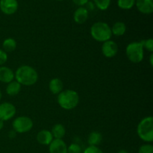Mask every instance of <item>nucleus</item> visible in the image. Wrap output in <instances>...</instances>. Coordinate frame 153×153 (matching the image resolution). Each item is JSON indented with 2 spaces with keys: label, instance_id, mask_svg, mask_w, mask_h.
Returning <instances> with one entry per match:
<instances>
[{
  "label": "nucleus",
  "instance_id": "393cba45",
  "mask_svg": "<svg viewBox=\"0 0 153 153\" xmlns=\"http://www.w3.org/2000/svg\"><path fill=\"white\" fill-rule=\"evenodd\" d=\"M138 153H153V146L149 143L142 145L139 148Z\"/></svg>",
  "mask_w": 153,
  "mask_h": 153
},
{
  "label": "nucleus",
  "instance_id": "dca6fc26",
  "mask_svg": "<svg viewBox=\"0 0 153 153\" xmlns=\"http://www.w3.org/2000/svg\"><path fill=\"white\" fill-rule=\"evenodd\" d=\"M21 85L18 83L16 81H12L10 83L7 84L6 87V94L10 97L16 96L20 92Z\"/></svg>",
  "mask_w": 153,
  "mask_h": 153
},
{
  "label": "nucleus",
  "instance_id": "cd10ccee",
  "mask_svg": "<svg viewBox=\"0 0 153 153\" xmlns=\"http://www.w3.org/2000/svg\"><path fill=\"white\" fill-rule=\"evenodd\" d=\"M73 1L74 2V4H76V5H79L80 6V7H83V5H85V4L89 1V0H73Z\"/></svg>",
  "mask_w": 153,
  "mask_h": 153
},
{
  "label": "nucleus",
  "instance_id": "2f4dec72",
  "mask_svg": "<svg viewBox=\"0 0 153 153\" xmlns=\"http://www.w3.org/2000/svg\"><path fill=\"white\" fill-rule=\"evenodd\" d=\"M4 127V121H2L1 120H0V131Z\"/></svg>",
  "mask_w": 153,
  "mask_h": 153
},
{
  "label": "nucleus",
  "instance_id": "aec40b11",
  "mask_svg": "<svg viewBox=\"0 0 153 153\" xmlns=\"http://www.w3.org/2000/svg\"><path fill=\"white\" fill-rule=\"evenodd\" d=\"M3 50L7 53V52H11L14 51L16 48V40L11 37L6 38L2 43Z\"/></svg>",
  "mask_w": 153,
  "mask_h": 153
},
{
  "label": "nucleus",
  "instance_id": "f03ea898",
  "mask_svg": "<svg viewBox=\"0 0 153 153\" xmlns=\"http://www.w3.org/2000/svg\"><path fill=\"white\" fill-rule=\"evenodd\" d=\"M57 101L60 107L63 109L72 110L79 105V95L74 90H65L58 94Z\"/></svg>",
  "mask_w": 153,
  "mask_h": 153
},
{
  "label": "nucleus",
  "instance_id": "0eeeda50",
  "mask_svg": "<svg viewBox=\"0 0 153 153\" xmlns=\"http://www.w3.org/2000/svg\"><path fill=\"white\" fill-rule=\"evenodd\" d=\"M16 107L12 103L4 102L0 104V120L7 121L12 119L16 114Z\"/></svg>",
  "mask_w": 153,
  "mask_h": 153
},
{
  "label": "nucleus",
  "instance_id": "6e6552de",
  "mask_svg": "<svg viewBox=\"0 0 153 153\" xmlns=\"http://www.w3.org/2000/svg\"><path fill=\"white\" fill-rule=\"evenodd\" d=\"M118 52V45L111 40L104 42L102 46V53L105 58H113Z\"/></svg>",
  "mask_w": 153,
  "mask_h": 153
},
{
  "label": "nucleus",
  "instance_id": "c85d7f7f",
  "mask_svg": "<svg viewBox=\"0 0 153 153\" xmlns=\"http://www.w3.org/2000/svg\"><path fill=\"white\" fill-rule=\"evenodd\" d=\"M86 4H87L86 9L88 10H93L94 9V4L92 1H88Z\"/></svg>",
  "mask_w": 153,
  "mask_h": 153
},
{
  "label": "nucleus",
  "instance_id": "7c9ffc66",
  "mask_svg": "<svg viewBox=\"0 0 153 153\" xmlns=\"http://www.w3.org/2000/svg\"><path fill=\"white\" fill-rule=\"evenodd\" d=\"M149 62H150V65L151 67L153 66V54L151 53L150 57H149Z\"/></svg>",
  "mask_w": 153,
  "mask_h": 153
},
{
  "label": "nucleus",
  "instance_id": "39448f33",
  "mask_svg": "<svg viewBox=\"0 0 153 153\" xmlns=\"http://www.w3.org/2000/svg\"><path fill=\"white\" fill-rule=\"evenodd\" d=\"M126 54L131 62L134 64L141 62L144 57V49L142 41L131 42L128 43L126 49Z\"/></svg>",
  "mask_w": 153,
  "mask_h": 153
},
{
  "label": "nucleus",
  "instance_id": "bb28decb",
  "mask_svg": "<svg viewBox=\"0 0 153 153\" xmlns=\"http://www.w3.org/2000/svg\"><path fill=\"white\" fill-rule=\"evenodd\" d=\"M7 61V54L3 49H0V67L5 64Z\"/></svg>",
  "mask_w": 153,
  "mask_h": 153
},
{
  "label": "nucleus",
  "instance_id": "7ed1b4c3",
  "mask_svg": "<svg viewBox=\"0 0 153 153\" xmlns=\"http://www.w3.org/2000/svg\"><path fill=\"white\" fill-rule=\"evenodd\" d=\"M91 35L96 41L104 43L111 38V28L106 22H95L91 28Z\"/></svg>",
  "mask_w": 153,
  "mask_h": 153
},
{
  "label": "nucleus",
  "instance_id": "f704fd0d",
  "mask_svg": "<svg viewBox=\"0 0 153 153\" xmlns=\"http://www.w3.org/2000/svg\"><path fill=\"white\" fill-rule=\"evenodd\" d=\"M57 1H63V0H57Z\"/></svg>",
  "mask_w": 153,
  "mask_h": 153
},
{
  "label": "nucleus",
  "instance_id": "9d476101",
  "mask_svg": "<svg viewBox=\"0 0 153 153\" xmlns=\"http://www.w3.org/2000/svg\"><path fill=\"white\" fill-rule=\"evenodd\" d=\"M49 153H67V146L62 139H53L49 145Z\"/></svg>",
  "mask_w": 153,
  "mask_h": 153
},
{
  "label": "nucleus",
  "instance_id": "4be33fe9",
  "mask_svg": "<svg viewBox=\"0 0 153 153\" xmlns=\"http://www.w3.org/2000/svg\"><path fill=\"white\" fill-rule=\"evenodd\" d=\"M95 5L101 10H105L109 7L111 0H94Z\"/></svg>",
  "mask_w": 153,
  "mask_h": 153
},
{
  "label": "nucleus",
  "instance_id": "f3484780",
  "mask_svg": "<svg viewBox=\"0 0 153 153\" xmlns=\"http://www.w3.org/2000/svg\"><path fill=\"white\" fill-rule=\"evenodd\" d=\"M102 141V135L100 132L97 131H93L90 133L88 138V142L90 146H98Z\"/></svg>",
  "mask_w": 153,
  "mask_h": 153
},
{
  "label": "nucleus",
  "instance_id": "423d86ee",
  "mask_svg": "<svg viewBox=\"0 0 153 153\" xmlns=\"http://www.w3.org/2000/svg\"><path fill=\"white\" fill-rule=\"evenodd\" d=\"M33 126H34V123L32 120L26 116L18 117L16 119L13 120L12 123L13 131L19 134L28 132L33 128Z\"/></svg>",
  "mask_w": 153,
  "mask_h": 153
},
{
  "label": "nucleus",
  "instance_id": "5701e85b",
  "mask_svg": "<svg viewBox=\"0 0 153 153\" xmlns=\"http://www.w3.org/2000/svg\"><path fill=\"white\" fill-rule=\"evenodd\" d=\"M67 153H82V147L76 143H73L67 146Z\"/></svg>",
  "mask_w": 153,
  "mask_h": 153
},
{
  "label": "nucleus",
  "instance_id": "ddd939ff",
  "mask_svg": "<svg viewBox=\"0 0 153 153\" xmlns=\"http://www.w3.org/2000/svg\"><path fill=\"white\" fill-rule=\"evenodd\" d=\"M37 140L40 144L49 146L51 142L53 140V136L51 133V131L43 129L37 133Z\"/></svg>",
  "mask_w": 153,
  "mask_h": 153
},
{
  "label": "nucleus",
  "instance_id": "412c9836",
  "mask_svg": "<svg viewBox=\"0 0 153 153\" xmlns=\"http://www.w3.org/2000/svg\"><path fill=\"white\" fill-rule=\"evenodd\" d=\"M136 0H118L117 5L120 8L123 10H129L135 4Z\"/></svg>",
  "mask_w": 153,
  "mask_h": 153
},
{
  "label": "nucleus",
  "instance_id": "c756f323",
  "mask_svg": "<svg viewBox=\"0 0 153 153\" xmlns=\"http://www.w3.org/2000/svg\"><path fill=\"white\" fill-rule=\"evenodd\" d=\"M16 132L15 131H13V130H12V131H10V132L8 133V136L10 138H13V137H16Z\"/></svg>",
  "mask_w": 153,
  "mask_h": 153
},
{
  "label": "nucleus",
  "instance_id": "2eb2a0df",
  "mask_svg": "<svg viewBox=\"0 0 153 153\" xmlns=\"http://www.w3.org/2000/svg\"><path fill=\"white\" fill-rule=\"evenodd\" d=\"M49 89L52 94L58 95L61 91H64V83L58 78L52 79L49 83Z\"/></svg>",
  "mask_w": 153,
  "mask_h": 153
},
{
  "label": "nucleus",
  "instance_id": "a878e982",
  "mask_svg": "<svg viewBox=\"0 0 153 153\" xmlns=\"http://www.w3.org/2000/svg\"><path fill=\"white\" fill-rule=\"evenodd\" d=\"M83 153H104L101 149L98 146H89L85 149Z\"/></svg>",
  "mask_w": 153,
  "mask_h": 153
},
{
  "label": "nucleus",
  "instance_id": "a211bd4d",
  "mask_svg": "<svg viewBox=\"0 0 153 153\" xmlns=\"http://www.w3.org/2000/svg\"><path fill=\"white\" fill-rule=\"evenodd\" d=\"M111 28L112 35H115L117 37L123 36L126 31V25L123 22H115Z\"/></svg>",
  "mask_w": 153,
  "mask_h": 153
},
{
  "label": "nucleus",
  "instance_id": "f257e3e1",
  "mask_svg": "<svg viewBox=\"0 0 153 153\" xmlns=\"http://www.w3.org/2000/svg\"><path fill=\"white\" fill-rule=\"evenodd\" d=\"M14 78L18 83L25 86H31L37 83L38 80V73L34 68L28 65H22L18 67Z\"/></svg>",
  "mask_w": 153,
  "mask_h": 153
},
{
  "label": "nucleus",
  "instance_id": "1a4fd4ad",
  "mask_svg": "<svg viewBox=\"0 0 153 153\" xmlns=\"http://www.w3.org/2000/svg\"><path fill=\"white\" fill-rule=\"evenodd\" d=\"M18 9L17 0H0V10L6 15H12Z\"/></svg>",
  "mask_w": 153,
  "mask_h": 153
},
{
  "label": "nucleus",
  "instance_id": "b1692460",
  "mask_svg": "<svg viewBox=\"0 0 153 153\" xmlns=\"http://www.w3.org/2000/svg\"><path fill=\"white\" fill-rule=\"evenodd\" d=\"M142 43H143V49H146V50L149 51V52L152 53L153 52V39L149 38L146 39L145 40H142Z\"/></svg>",
  "mask_w": 153,
  "mask_h": 153
},
{
  "label": "nucleus",
  "instance_id": "f8f14e48",
  "mask_svg": "<svg viewBox=\"0 0 153 153\" xmlns=\"http://www.w3.org/2000/svg\"><path fill=\"white\" fill-rule=\"evenodd\" d=\"M14 72L9 67L5 66L0 67V82L2 83L8 84L13 81Z\"/></svg>",
  "mask_w": 153,
  "mask_h": 153
},
{
  "label": "nucleus",
  "instance_id": "72a5a7b5",
  "mask_svg": "<svg viewBox=\"0 0 153 153\" xmlns=\"http://www.w3.org/2000/svg\"><path fill=\"white\" fill-rule=\"evenodd\" d=\"M1 97H2V94H1V91H0V100H1Z\"/></svg>",
  "mask_w": 153,
  "mask_h": 153
},
{
  "label": "nucleus",
  "instance_id": "9b49d317",
  "mask_svg": "<svg viewBox=\"0 0 153 153\" xmlns=\"http://www.w3.org/2000/svg\"><path fill=\"white\" fill-rule=\"evenodd\" d=\"M135 4L137 10L143 14H150L153 12L152 0H136Z\"/></svg>",
  "mask_w": 153,
  "mask_h": 153
},
{
  "label": "nucleus",
  "instance_id": "20e7f679",
  "mask_svg": "<svg viewBox=\"0 0 153 153\" xmlns=\"http://www.w3.org/2000/svg\"><path fill=\"white\" fill-rule=\"evenodd\" d=\"M137 133L140 139L146 143L153 141V117H146L137 125Z\"/></svg>",
  "mask_w": 153,
  "mask_h": 153
},
{
  "label": "nucleus",
  "instance_id": "4468645a",
  "mask_svg": "<svg viewBox=\"0 0 153 153\" xmlns=\"http://www.w3.org/2000/svg\"><path fill=\"white\" fill-rule=\"evenodd\" d=\"M88 19V10L85 7H79L73 14V19L77 24H83Z\"/></svg>",
  "mask_w": 153,
  "mask_h": 153
},
{
  "label": "nucleus",
  "instance_id": "473e14b6",
  "mask_svg": "<svg viewBox=\"0 0 153 153\" xmlns=\"http://www.w3.org/2000/svg\"><path fill=\"white\" fill-rule=\"evenodd\" d=\"M117 153H128V152H127L126 150H125V149H121V150H120Z\"/></svg>",
  "mask_w": 153,
  "mask_h": 153
},
{
  "label": "nucleus",
  "instance_id": "6ab92c4d",
  "mask_svg": "<svg viewBox=\"0 0 153 153\" xmlns=\"http://www.w3.org/2000/svg\"><path fill=\"white\" fill-rule=\"evenodd\" d=\"M53 138L55 139H62L65 136L66 129L65 127L61 123L55 124L52 128L51 131Z\"/></svg>",
  "mask_w": 153,
  "mask_h": 153
}]
</instances>
